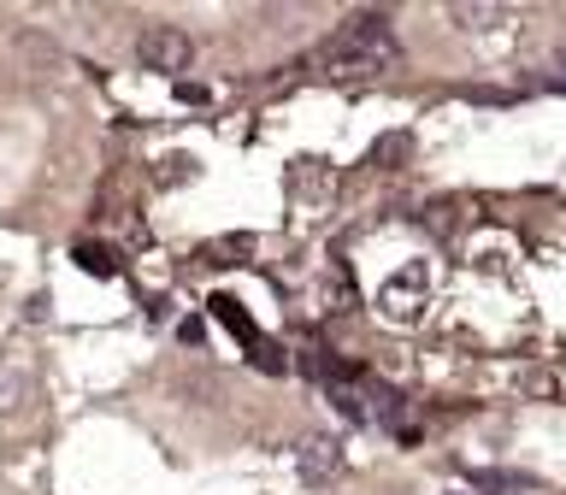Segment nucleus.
<instances>
[{
	"label": "nucleus",
	"instance_id": "obj_1",
	"mask_svg": "<svg viewBox=\"0 0 566 495\" xmlns=\"http://www.w3.org/2000/svg\"><path fill=\"white\" fill-rule=\"evenodd\" d=\"M396 65H401V42L384 12L343 18L325 35V48H318V71L325 77H378V71H396Z\"/></svg>",
	"mask_w": 566,
	"mask_h": 495
},
{
	"label": "nucleus",
	"instance_id": "obj_2",
	"mask_svg": "<svg viewBox=\"0 0 566 495\" xmlns=\"http://www.w3.org/2000/svg\"><path fill=\"white\" fill-rule=\"evenodd\" d=\"M378 307L389 325H413V318H424V307H431V272L424 265H407V272H396L384 283Z\"/></svg>",
	"mask_w": 566,
	"mask_h": 495
},
{
	"label": "nucleus",
	"instance_id": "obj_3",
	"mask_svg": "<svg viewBox=\"0 0 566 495\" xmlns=\"http://www.w3.org/2000/svg\"><path fill=\"white\" fill-rule=\"evenodd\" d=\"M136 60L148 65V71H166V77H177V71H189L195 60V42L177 24H148L136 35Z\"/></svg>",
	"mask_w": 566,
	"mask_h": 495
},
{
	"label": "nucleus",
	"instance_id": "obj_4",
	"mask_svg": "<svg viewBox=\"0 0 566 495\" xmlns=\"http://www.w3.org/2000/svg\"><path fill=\"white\" fill-rule=\"evenodd\" d=\"M343 466H348V454L336 436H301L295 442V472L307 477V484H336Z\"/></svg>",
	"mask_w": 566,
	"mask_h": 495
},
{
	"label": "nucleus",
	"instance_id": "obj_5",
	"mask_svg": "<svg viewBox=\"0 0 566 495\" xmlns=\"http://www.w3.org/2000/svg\"><path fill=\"white\" fill-rule=\"evenodd\" d=\"M212 313H219L224 325H230V330H237L242 343H248V360H254V366H265V371H283V354H277V343H265V336H254V325H248V318L237 313V301H230V295L212 301Z\"/></svg>",
	"mask_w": 566,
	"mask_h": 495
},
{
	"label": "nucleus",
	"instance_id": "obj_6",
	"mask_svg": "<svg viewBox=\"0 0 566 495\" xmlns=\"http://www.w3.org/2000/svg\"><path fill=\"white\" fill-rule=\"evenodd\" d=\"M442 18H449L454 30H490V24H502V7H478V0H449V7H442Z\"/></svg>",
	"mask_w": 566,
	"mask_h": 495
},
{
	"label": "nucleus",
	"instance_id": "obj_7",
	"mask_svg": "<svg viewBox=\"0 0 566 495\" xmlns=\"http://www.w3.org/2000/svg\"><path fill=\"white\" fill-rule=\"evenodd\" d=\"M24 401H30V371H24V366H7V360H0V419H7V413H18Z\"/></svg>",
	"mask_w": 566,
	"mask_h": 495
},
{
	"label": "nucleus",
	"instance_id": "obj_8",
	"mask_svg": "<svg viewBox=\"0 0 566 495\" xmlns=\"http://www.w3.org/2000/svg\"><path fill=\"white\" fill-rule=\"evenodd\" d=\"M318 289H325V313H354V307H360V295H354V283L343 277V265H331Z\"/></svg>",
	"mask_w": 566,
	"mask_h": 495
},
{
	"label": "nucleus",
	"instance_id": "obj_9",
	"mask_svg": "<svg viewBox=\"0 0 566 495\" xmlns=\"http://www.w3.org/2000/svg\"><path fill=\"white\" fill-rule=\"evenodd\" d=\"M424 224H431L437 236H460V230H467V207L460 201H431L424 207Z\"/></svg>",
	"mask_w": 566,
	"mask_h": 495
},
{
	"label": "nucleus",
	"instance_id": "obj_10",
	"mask_svg": "<svg viewBox=\"0 0 566 495\" xmlns=\"http://www.w3.org/2000/svg\"><path fill=\"white\" fill-rule=\"evenodd\" d=\"M71 260H77L83 272H95V277H113V272H118L113 254H106V247H95V242H77V247H71Z\"/></svg>",
	"mask_w": 566,
	"mask_h": 495
},
{
	"label": "nucleus",
	"instance_id": "obj_11",
	"mask_svg": "<svg viewBox=\"0 0 566 495\" xmlns=\"http://www.w3.org/2000/svg\"><path fill=\"white\" fill-rule=\"evenodd\" d=\"M543 83H548V88H560V95H566V53H560V60L543 71Z\"/></svg>",
	"mask_w": 566,
	"mask_h": 495
},
{
	"label": "nucleus",
	"instance_id": "obj_12",
	"mask_svg": "<svg viewBox=\"0 0 566 495\" xmlns=\"http://www.w3.org/2000/svg\"><path fill=\"white\" fill-rule=\"evenodd\" d=\"M177 336H184V343L195 348V343H201V336H207V325H201V318H184V325H177Z\"/></svg>",
	"mask_w": 566,
	"mask_h": 495
}]
</instances>
